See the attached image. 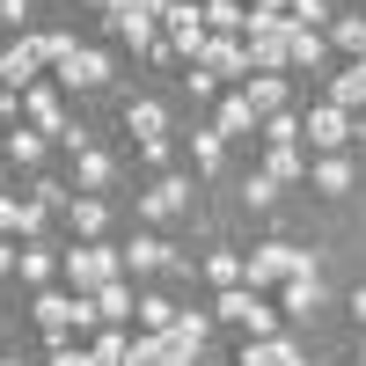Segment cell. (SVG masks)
Segmentation results:
<instances>
[{"mask_svg":"<svg viewBox=\"0 0 366 366\" xmlns=\"http://www.w3.org/2000/svg\"><path fill=\"white\" fill-rule=\"evenodd\" d=\"M59 279H66V293H103L110 279H125V249H110V242H81V249L59 257Z\"/></svg>","mask_w":366,"mask_h":366,"instance_id":"cell-1","label":"cell"},{"mask_svg":"<svg viewBox=\"0 0 366 366\" xmlns=\"http://www.w3.org/2000/svg\"><path fill=\"white\" fill-rule=\"evenodd\" d=\"M315 271V257L308 249H293V242H257L249 257H242V286H286V279H308Z\"/></svg>","mask_w":366,"mask_h":366,"instance_id":"cell-2","label":"cell"},{"mask_svg":"<svg viewBox=\"0 0 366 366\" xmlns=\"http://www.w3.org/2000/svg\"><path fill=\"white\" fill-rule=\"evenodd\" d=\"M103 315H96V300L88 293H66V286H44L37 293V330L59 345V337H81V330H96Z\"/></svg>","mask_w":366,"mask_h":366,"instance_id":"cell-3","label":"cell"},{"mask_svg":"<svg viewBox=\"0 0 366 366\" xmlns=\"http://www.w3.org/2000/svg\"><path fill=\"white\" fill-rule=\"evenodd\" d=\"M242 51H249V74H286L293 66V22L286 15H249Z\"/></svg>","mask_w":366,"mask_h":366,"instance_id":"cell-4","label":"cell"},{"mask_svg":"<svg viewBox=\"0 0 366 366\" xmlns=\"http://www.w3.org/2000/svg\"><path fill=\"white\" fill-rule=\"evenodd\" d=\"M162 37L176 44V59H191V66H198V51H205V37H212V29H205V8H198V0H169V8H162Z\"/></svg>","mask_w":366,"mask_h":366,"instance_id":"cell-5","label":"cell"},{"mask_svg":"<svg viewBox=\"0 0 366 366\" xmlns=\"http://www.w3.org/2000/svg\"><path fill=\"white\" fill-rule=\"evenodd\" d=\"M359 132V117L352 110H337V103H315L308 117H300V139L315 147V154H345V139Z\"/></svg>","mask_w":366,"mask_h":366,"instance_id":"cell-6","label":"cell"},{"mask_svg":"<svg viewBox=\"0 0 366 366\" xmlns=\"http://www.w3.org/2000/svg\"><path fill=\"white\" fill-rule=\"evenodd\" d=\"M212 315H220V322H242L249 337H271V300H264L257 286H227L220 300H212Z\"/></svg>","mask_w":366,"mask_h":366,"instance_id":"cell-7","label":"cell"},{"mask_svg":"<svg viewBox=\"0 0 366 366\" xmlns=\"http://www.w3.org/2000/svg\"><path fill=\"white\" fill-rule=\"evenodd\" d=\"M198 74H212V81H249V51H242V37H205V51H198Z\"/></svg>","mask_w":366,"mask_h":366,"instance_id":"cell-8","label":"cell"},{"mask_svg":"<svg viewBox=\"0 0 366 366\" xmlns=\"http://www.w3.org/2000/svg\"><path fill=\"white\" fill-rule=\"evenodd\" d=\"M154 271H183V257L169 249L162 234H132L125 242V279H154Z\"/></svg>","mask_w":366,"mask_h":366,"instance_id":"cell-9","label":"cell"},{"mask_svg":"<svg viewBox=\"0 0 366 366\" xmlns=\"http://www.w3.org/2000/svg\"><path fill=\"white\" fill-rule=\"evenodd\" d=\"M139 212H147V220H176V212H191V176H154V191H139Z\"/></svg>","mask_w":366,"mask_h":366,"instance_id":"cell-10","label":"cell"},{"mask_svg":"<svg viewBox=\"0 0 366 366\" xmlns=\"http://www.w3.org/2000/svg\"><path fill=\"white\" fill-rule=\"evenodd\" d=\"M37 66H44V59H37V44H8V51H0V88H8V96H29V88H37Z\"/></svg>","mask_w":366,"mask_h":366,"instance_id":"cell-11","label":"cell"},{"mask_svg":"<svg viewBox=\"0 0 366 366\" xmlns=\"http://www.w3.org/2000/svg\"><path fill=\"white\" fill-rule=\"evenodd\" d=\"M103 29H110V37H125L132 51H154V44H162V29H154V15H132V0H117V8L103 15Z\"/></svg>","mask_w":366,"mask_h":366,"instance_id":"cell-12","label":"cell"},{"mask_svg":"<svg viewBox=\"0 0 366 366\" xmlns=\"http://www.w3.org/2000/svg\"><path fill=\"white\" fill-rule=\"evenodd\" d=\"M22 117H29L44 139H66V132H74V125H66V103H59V88H29V96H22Z\"/></svg>","mask_w":366,"mask_h":366,"instance_id":"cell-13","label":"cell"},{"mask_svg":"<svg viewBox=\"0 0 366 366\" xmlns=\"http://www.w3.org/2000/svg\"><path fill=\"white\" fill-rule=\"evenodd\" d=\"M0 234H8V242H37V234H44V205L0 191Z\"/></svg>","mask_w":366,"mask_h":366,"instance_id":"cell-14","label":"cell"},{"mask_svg":"<svg viewBox=\"0 0 366 366\" xmlns=\"http://www.w3.org/2000/svg\"><path fill=\"white\" fill-rule=\"evenodd\" d=\"M242 103H249L257 125H264V117H279V110H286V74H249V81H242Z\"/></svg>","mask_w":366,"mask_h":366,"instance_id":"cell-15","label":"cell"},{"mask_svg":"<svg viewBox=\"0 0 366 366\" xmlns=\"http://www.w3.org/2000/svg\"><path fill=\"white\" fill-rule=\"evenodd\" d=\"M103 81H110V59L88 51V44H74L66 66H59V88H103Z\"/></svg>","mask_w":366,"mask_h":366,"instance_id":"cell-16","label":"cell"},{"mask_svg":"<svg viewBox=\"0 0 366 366\" xmlns=\"http://www.w3.org/2000/svg\"><path fill=\"white\" fill-rule=\"evenodd\" d=\"M125 366H198V359H183L169 330H162V337H147V330H139V337H132V352H125Z\"/></svg>","mask_w":366,"mask_h":366,"instance_id":"cell-17","label":"cell"},{"mask_svg":"<svg viewBox=\"0 0 366 366\" xmlns=\"http://www.w3.org/2000/svg\"><path fill=\"white\" fill-rule=\"evenodd\" d=\"M110 176H117V162L103 154V147H88V154H74V191H81V198L110 191Z\"/></svg>","mask_w":366,"mask_h":366,"instance_id":"cell-18","label":"cell"},{"mask_svg":"<svg viewBox=\"0 0 366 366\" xmlns=\"http://www.w3.org/2000/svg\"><path fill=\"white\" fill-rule=\"evenodd\" d=\"M66 227H74V242H103V227H110V205L74 191V205H66Z\"/></svg>","mask_w":366,"mask_h":366,"instance_id":"cell-19","label":"cell"},{"mask_svg":"<svg viewBox=\"0 0 366 366\" xmlns=\"http://www.w3.org/2000/svg\"><path fill=\"white\" fill-rule=\"evenodd\" d=\"M242 366H308L293 337H249L242 345Z\"/></svg>","mask_w":366,"mask_h":366,"instance_id":"cell-20","label":"cell"},{"mask_svg":"<svg viewBox=\"0 0 366 366\" xmlns=\"http://www.w3.org/2000/svg\"><path fill=\"white\" fill-rule=\"evenodd\" d=\"M264 176L279 183V191L286 183H308V154H300V147H264Z\"/></svg>","mask_w":366,"mask_h":366,"instance_id":"cell-21","label":"cell"},{"mask_svg":"<svg viewBox=\"0 0 366 366\" xmlns=\"http://www.w3.org/2000/svg\"><path fill=\"white\" fill-rule=\"evenodd\" d=\"M88 300H96V315H103L110 330H117V322H125V315H139V293H132L125 279H110L103 293H88Z\"/></svg>","mask_w":366,"mask_h":366,"instance_id":"cell-22","label":"cell"},{"mask_svg":"<svg viewBox=\"0 0 366 366\" xmlns=\"http://www.w3.org/2000/svg\"><path fill=\"white\" fill-rule=\"evenodd\" d=\"M322 103H337V110H359L366 103V59H352L345 74H330V96Z\"/></svg>","mask_w":366,"mask_h":366,"instance_id":"cell-23","label":"cell"},{"mask_svg":"<svg viewBox=\"0 0 366 366\" xmlns=\"http://www.w3.org/2000/svg\"><path fill=\"white\" fill-rule=\"evenodd\" d=\"M198 8H205V29H212V37H234V29L249 37V8H242V0H198Z\"/></svg>","mask_w":366,"mask_h":366,"instance_id":"cell-24","label":"cell"},{"mask_svg":"<svg viewBox=\"0 0 366 366\" xmlns=\"http://www.w3.org/2000/svg\"><path fill=\"white\" fill-rule=\"evenodd\" d=\"M293 66L300 74H322L330 66V29H293Z\"/></svg>","mask_w":366,"mask_h":366,"instance_id":"cell-25","label":"cell"},{"mask_svg":"<svg viewBox=\"0 0 366 366\" xmlns=\"http://www.w3.org/2000/svg\"><path fill=\"white\" fill-rule=\"evenodd\" d=\"M169 337H176V352H183V359H198V352H205V337H212V322H205L198 308H183V315L169 322Z\"/></svg>","mask_w":366,"mask_h":366,"instance_id":"cell-26","label":"cell"},{"mask_svg":"<svg viewBox=\"0 0 366 366\" xmlns=\"http://www.w3.org/2000/svg\"><path fill=\"white\" fill-rule=\"evenodd\" d=\"M125 125H132V132H139V147H147V139H169V110H162V103H154V96H139V103H132V110H125Z\"/></svg>","mask_w":366,"mask_h":366,"instance_id":"cell-27","label":"cell"},{"mask_svg":"<svg viewBox=\"0 0 366 366\" xmlns=\"http://www.w3.org/2000/svg\"><path fill=\"white\" fill-rule=\"evenodd\" d=\"M279 293H286V315H293V322H308V315L322 308V279H315V271H308V279H286Z\"/></svg>","mask_w":366,"mask_h":366,"instance_id":"cell-28","label":"cell"},{"mask_svg":"<svg viewBox=\"0 0 366 366\" xmlns=\"http://www.w3.org/2000/svg\"><path fill=\"white\" fill-rule=\"evenodd\" d=\"M308 183H315L322 198H345V191H352V162H345V154H322V162L308 169Z\"/></svg>","mask_w":366,"mask_h":366,"instance_id":"cell-29","label":"cell"},{"mask_svg":"<svg viewBox=\"0 0 366 366\" xmlns=\"http://www.w3.org/2000/svg\"><path fill=\"white\" fill-rule=\"evenodd\" d=\"M212 132H220V139H249V132H257V117H249V103H242V88H234V96L220 103V117H212Z\"/></svg>","mask_w":366,"mask_h":366,"instance_id":"cell-30","label":"cell"},{"mask_svg":"<svg viewBox=\"0 0 366 366\" xmlns=\"http://www.w3.org/2000/svg\"><path fill=\"white\" fill-rule=\"evenodd\" d=\"M176 315H183V308H176L169 293H139V330H147V337H162V330H169Z\"/></svg>","mask_w":366,"mask_h":366,"instance_id":"cell-31","label":"cell"},{"mask_svg":"<svg viewBox=\"0 0 366 366\" xmlns=\"http://www.w3.org/2000/svg\"><path fill=\"white\" fill-rule=\"evenodd\" d=\"M15 271H22L29 286H51V279H59V257H51V249H37V242H22V264H15Z\"/></svg>","mask_w":366,"mask_h":366,"instance_id":"cell-32","label":"cell"},{"mask_svg":"<svg viewBox=\"0 0 366 366\" xmlns=\"http://www.w3.org/2000/svg\"><path fill=\"white\" fill-rule=\"evenodd\" d=\"M44 147H51L44 132H22V125H15V132H8V162H15V169H37V162H44Z\"/></svg>","mask_w":366,"mask_h":366,"instance_id":"cell-33","label":"cell"},{"mask_svg":"<svg viewBox=\"0 0 366 366\" xmlns=\"http://www.w3.org/2000/svg\"><path fill=\"white\" fill-rule=\"evenodd\" d=\"M330 44L352 51V59H366V15H337V22H330Z\"/></svg>","mask_w":366,"mask_h":366,"instance_id":"cell-34","label":"cell"},{"mask_svg":"<svg viewBox=\"0 0 366 366\" xmlns=\"http://www.w3.org/2000/svg\"><path fill=\"white\" fill-rule=\"evenodd\" d=\"M286 22H293V29H330V22H337V8H330V0H293Z\"/></svg>","mask_w":366,"mask_h":366,"instance_id":"cell-35","label":"cell"},{"mask_svg":"<svg viewBox=\"0 0 366 366\" xmlns=\"http://www.w3.org/2000/svg\"><path fill=\"white\" fill-rule=\"evenodd\" d=\"M205 279L220 286V293H227V286H242V249H212V257H205Z\"/></svg>","mask_w":366,"mask_h":366,"instance_id":"cell-36","label":"cell"},{"mask_svg":"<svg viewBox=\"0 0 366 366\" xmlns=\"http://www.w3.org/2000/svg\"><path fill=\"white\" fill-rule=\"evenodd\" d=\"M88 352H96V366H125V352H132V337H125V330H96V345H88Z\"/></svg>","mask_w":366,"mask_h":366,"instance_id":"cell-37","label":"cell"},{"mask_svg":"<svg viewBox=\"0 0 366 366\" xmlns=\"http://www.w3.org/2000/svg\"><path fill=\"white\" fill-rule=\"evenodd\" d=\"M257 139H264V147H300V117H293V110L264 117V125H257Z\"/></svg>","mask_w":366,"mask_h":366,"instance_id":"cell-38","label":"cell"},{"mask_svg":"<svg viewBox=\"0 0 366 366\" xmlns=\"http://www.w3.org/2000/svg\"><path fill=\"white\" fill-rule=\"evenodd\" d=\"M220 154H227V139H220V132H212V125H205V132H191V162H198L205 176H212V169H220Z\"/></svg>","mask_w":366,"mask_h":366,"instance_id":"cell-39","label":"cell"},{"mask_svg":"<svg viewBox=\"0 0 366 366\" xmlns=\"http://www.w3.org/2000/svg\"><path fill=\"white\" fill-rule=\"evenodd\" d=\"M29 198H37L44 212H66V205H74V191H66V183H51V176H37V183H29Z\"/></svg>","mask_w":366,"mask_h":366,"instance_id":"cell-40","label":"cell"},{"mask_svg":"<svg viewBox=\"0 0 366 366\" xmlns=\"http://www.w3.org/2000/svg\"><path fill=\"white\" fill-rule=\"evenodd\" d=\"M51 366H96V352H81V345L59 337V345H51Z\"/></svg>","mask_w":366,"mask_h":366,"instance_id":"cell-41","label":"cell"},{"mask_svg":"<svg viewBox=\"0 0 366 366\" xmlns=\"http://www.w3.org/2000/svg\"><path fill=\"white\" fill-rule=\"evenodd\" d=\"M242 198H249V205H271V198H279V183H271V176H249V183H242Z\"/></svg>","mask_w":366,"mask_h":366,"instance_id":"cell-42","label":"cell"},{"mask_svg":"<svg viewBox=\"0 0 366 366\" xmlns=\"http://www.w3.org/2000/svg\"><path fill=\"white\" fill-rule=\"evenodd\" d=\"M22 15H29V0H0V22L8 29H22Z\"/></svg>","mask_w":366,"mask_h":366,"instance_id":"cell-43","label":"cell"},{"mask_svg":"<svg viewBox=\"0 0 366 366\" xmlns=\"http://www.w3.org/2000/svg\"><path fill=\"white\" fill-rule=\"evenodd\" d=\"M15 264H22V249H15V242H8V234H0V279H8V271H15Z\"/></svg>","mask_w":366,"mask_h":366,"instance_id":"cell-44","label":"cell"},{"mask_svg":"<svg viewBox=\"0 0 366 366\" xmlns=\"http://www.w3.org/2000/svg\"><path fill=\"white\" fill-rule=\"evenodd\" d=\"M293 0H249V15H286Z\"/></svg>","mask_w":366,"mask_h":366,"instance_id":"cell-45","label":"cell"},{"mask_svg":"<svg viewBox=\"0 0 366 366\" xmlns=\"http://www.w3.org/2000/svg\"><path fill=\"white\" fill-rule=\"evenodd\" d=\"M162 8H169V0H132V15H154V22H162Z\"/></svg>","mask_w":366,"mask_h":366,"instance_id":"cell-46","label":"cell"},{"mask_svg":"<svg viewBox=\"0 0 366 366\" xmlns=\"http://www.w3.org/2000/svg\"><path fill=\"white\" fill-rule=\"evenodd\" d=\"M352 315H359V330H366V286H359V293H352Z\"/></svg>","mask_w":366,"mask_h":366,"instance_id":"cell-47","label":"cell"},{"mask_svg":"<svg viewBox=\"0 0 366 366\" xmlns=\"http://www.w3.org/2000/svg\"><path fill=\"white\" fill-rule=\"evenodd\" d=\"M81 8H96V15H110V8H117V0H81Z\"/></svg>","mask_w":366,"mask_h":366,"instance_id":"cell-48","label":"cell"},{"mask_svg":"<svg viewBox=\"0 0 366 366\" xmlns=\"http://www.w3.org/2000/svg\"><path fill=\"white\" fill-rule=\"evenodd\" d=\"M0 366H22V359H0Z\"/></svg>","mask_w":366,"mask_h":366,"instance_id":"cell-49","label":"cell"},{"mask_svg":"<svg viewBox=\"0 0 366 366\" xmlns=\"http://www.w3.org/2000/svg\"><path fill=\"white\" fill-rule=\"evenodd\" d=\"M359 366H366V352H359Z\"/></svg>","mask_w":366,"mask_h":366,"instance_id":"cell-50","label":"cell"},{"mask_svg":"<svg viewBox=\"0 0 366 366\" xmlns=\"http://www.w3.org/2000/svg\"><path fill=\"white\" fill-rule=\"evenodd\" d=\"M44 366H51V359H44Z\"/></svg>","mask_w":366,"mask_h":366,"instance_id":"cell-51","label":"cell"}]
</instances>
